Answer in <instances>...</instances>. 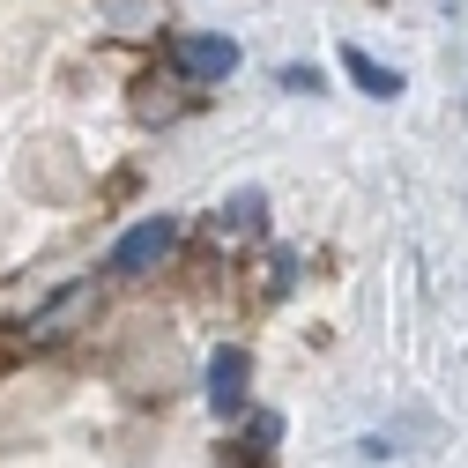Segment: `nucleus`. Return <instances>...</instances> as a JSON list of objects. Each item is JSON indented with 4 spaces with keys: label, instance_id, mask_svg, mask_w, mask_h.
<instances>
[{
    "label": "nucleus",
    "instance_id": "nucleus-1",
    "mask_svg": "<svg viewBox=\"0 0 468 468\" xmlns=\"http://www.w3.org/2000/svg\"><path fill=\"white\" fill-rule=\"evenodd\" d=\"M171 68H179L186 82H223L230 68H239V37H223V30H179V37H171Z\"/></svg>",
    "mask_w": 468,
    "mask_h": 468
},
{
    "label": "nucleus",
    "instance_id": "nucleus-2",
    "mask_svg": "<svg viewBox=\"0 0 468 468\" xmlns=\"http://www.w3.org/2000/svg\"><path fill=\"white\" fill-rule=\"evenodd\" d=\"M171 246H179V223L171 216H149V223H134L120 246H112V275H149Z\"/></svg>",
    "mask_w": 468,
    "mask_h": 468
},
{
    "label": "nucleus",
    "instance_id": "nucleus-3",
    "mask_svg": "<svg viewBox=\"0 0 468 468\" xmlns=\"http://www.w3.org/2000/svg\"><path fill=\"white\" fill-rule=\"evenodd\" d=\"M208 409L216 417H239L246 409V349H216L208 357Z\"/></svg>",
    "mask_w": 468,
    "mask_h": 468
},
{
    "label": "nucleus",
    "instance_id": "nucleus-4",
    "mask_svg": "<svg viewBox=\"0 0 468 468\" xmlns=\"http://www.w3.org/2000/svg\"><path fill=\"white\" fill-rule=\"evenodd\" d=\"M342 68H349V82H357L365 97H401V75H394V68H379L365 45H342Z\"/></svg>",
    "mask_w": 468,
    "mask_h": 468
},
{
    "label": "nucleus",
    "instance_id": "nucleus-5",
    "mask_svg": "<svg viewBox=\"0 0 468 468\" xmlns=\"http://www.w3.org/2000/svg\"><path fill=\"white\" fill-rule=\"evenodd\" d=\"M275 439H282V417H268V409H261V417L246 424V439H239V446H230V453H239V461H230V468H261L253 453H261V446H275Z\"/></svg>",
    "mask_w": 468,
    "mask_h": 468
},
{
    "label": "nucleus",
    "instance_id": "nucleus-6",
    "mask_svg": "<svg viewBox=\"0 0 468 468\" xmlns=\"http://www.w3.org/2000/svg\"><path fill=\"white\" fill-rule=\"evenodd\" d=\"M230 223H261V194H239V201H230Z\"/></svg>",
    "mask_w": 468,
    "mask_h": 468
}]
</instances>
